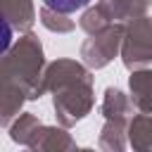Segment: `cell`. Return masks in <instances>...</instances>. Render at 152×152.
I'll return each mask as SVG.
<instances>
[{"instance_id": "2", "label": "cell", "mask_w": 152, "mask_h": 152, "mask_svg": "<svg viewBox=\"0 0 152 152\" xmlns=\"http://www.w3.org/2000/svg\"><path fill=\"white\" fill-rule=\"evenodd\" d=\"M12 45V28H10V24H7V19L2 17V12H0V57L7 52V48Z\"/></svg>"}, {"instance_id": "1", "label": "cell", "mask_w": 152, "mask_h": 152, "mask_svg": "<svg viewBox=\"0 0 152 152\" xmlns=\"http://www.w3.org/2000/svg\"><path fill=\"white\" fill-rule=\"evenodd\" d=\"M90 0H45V5L55 12H76L81 7H86Z\"/></svg>"}]
</instances>
